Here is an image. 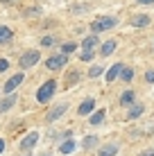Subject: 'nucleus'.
Instances as JSON below:
<instances>
[{
    "instance_id": "nucleus-1",
    "label": "nucleus",
    "mask_w": 154,
    "mask_h": 156,
    "mask_svg": "<svg viewBox=\"0 0 154 156\" xmlns=\"http://www.w3.org/2000/svg\"><path fill=\"white\" fill-rule=\"evenodd\" d=\"M57 86H59V84H57L55 79H48V82H43V86L36 90V102H39V104L50 102L52 95H55V90H57Z\"/></svg>"
},
{
    "instance_id": "nucleus-2",
    "label": "nucleus",
    "mask_w": 154,
    "mask_h": 156,
    "mask_svg": "<svg viewBox=\"0 0 154 156\" xmlns=\"http://www.w3.org/2000/svg\"><path fill=\"white\" fill-rule=\"evenodd\" d=\"M116 25H118V18H113V16H100V18H95L91 23V32L100 34V32H107L111 27H116Z\"/></svg>"
},
{
    "instance_id": "nucleus-3",
    "label": "nucleus",
    "mask_w": 154,
    "mask_h": 156,
    "mask_svg": "<svg viewBox=\"0 0 154 156\" xmlns=\"http://www.w3.org/2000/svg\"><path fill=\"white\" fill-rule=\"evenodd\" d=\"M39 131H30V133H25L23 138H20V143H18V149L23 154H27V152H32V149L36 147V143H39Z\"/></svg>"
},
{
    "instance_id": "nucleus-4",
    "label": "nucleus",
    "mask_w": 154,
    "mask_h": 156,
    "mask_svg": "<svg viewBox=\"0 0 154 156\" xmlns=\"http://www.w3.org/2000/svg\"><path fill=\"white\" fill-rule=\"evenodd\" d=\"M66 63H68V55H63V52H57V55L45 59L48 70H61V68H66Z\"/></svg>"
},
{
    "instance_id": "nucleus-5",
    "label": "nucleus",
    "mask_w": 154,
    "mask_h": 156,
    "mask_svg": "<svg viewBox=\"0 0 154 156\" xmlns=\"http://www.w3.org/2000/svg\"><path fill=\"white\" fill-rule=\"evenodd\" d=\"M23 82H25V75H23V73H16V75H12V77L2 84V88H0V90H2L5 95L16 93V88H18V86H23Z\"/></svg>"
},
{
    "instance_id": "nucleus-6",
    "label": "nucleus",
    "mask_w": 154,
    "mask_h": 156,
    "mask_svg": "<svg viewBox=\"0 0 154 156\" xmlns=\"http://www.w3.org/2000/svg\"><path fill=\"white\" fill-rule=\"evenodd\" d=\"M39 59H41V52H39V50H27V52H23V55H20V59H18V66L25 70V68L36 66V63H39Z\"/></svg>"
},
{
    "instance_id": "nucleus-7",
    "label": "nucleus",
    "mask_w": 154,
    "mask_h": 156,
    "mask_svg": "<svg viewBox=\"0 0 154 156\" xmlns=\"http://www.w3.org/2000/svg\"><path fill=\"white\" fill-rule=\"evenodd\" d=\"M68 109H70V106H68V102H61V104H55V106H52V109H50V111L45 113V122H50V125H52V122H57V120H59V118H61V115H63V113L68 111Z\"/></svg>"
},
{
    "instance_id": "nucleus-8",
    "label": "nucleus",
    "mask_w": 154,
    "mask_h": 156,
    "mask_svg": "<svg viewBox=\"0 0 154 156\" xmlns=\"http://www.w3.org/2000/svg\"><path fill=\"white\" fill-rule=\"evenodd\" d=\"M95 48H100L98 34H88V36H84V39H82V50L84 52H93V55H95Z\"/></svg>"
},
{
    "instance_id": "nucleus-9",
    "label": "nucleus",
    "mask_w": 154,
    "mask_h": 156,
    "mask_svg": "<svg viewBox=\"0 0 154 156\" xmlns=\"http://www.w3.org/2000/svg\"><path fill=\"white\" fill-rule=\"evenodd\" d=\"M123 68H125V63H113V66H109L107 70H104V79L111 84V82H116V79L120 77V73H123Z\"/></svg>"
},
{
    "instance_id": "nucleus-10",
    "label": "nucleus",
    "mask_w": 154,
    "mask_h": 156,
    "mask_svg": "<svg viewBox=\"0 0 154 156\" xmlns=\"http://www.w3.org/2000/svg\"><path fill=\"white\" fill-rule=\"evenodd\" d=\"M120 152V143H107L98 149V156H116Z\"/></svg>"
},
{
    "instance_id": "nucleus-11",
    "label": "nucleus",
    "mask_w": 154,
    "mask_h": 156,
    "mask_svg": "<svg viewBox=\"0 0 154 156\" xmlns=\"http://www.w3.org/2000/svg\"><path fill=\"white\" fill-rule=\"evenodd\" d=\"M93 111H95V100H93V98H86L82 104L77 106V113H79V115H91Z\"/></svg>"
},
{
    "instance_id": "nucleus-12",
    "label": "nucleus",
    "mask_w": 154,
    "mask_h": 156,
    "mask_svg": "<svg viewBox=\"0 0 154 156\" xmlns=\"http://www.w3.org/2000/svg\"><path fill=\"white\" fill-rule=\"evenodd\" d=\"M18 102V98H16V93H9V95H5L2 100H0V113H7L9 109Z\"/></svg>"
},
{
    "instance_id": "nucleus-13",
    "label": "nucleus",
    "mask_w": 154,
    "mask_h": 156,
    "mask_svg": "<svg viewBox=\"0 0 154 156\" xmlns=\"http://www.w3.org/2000/svg\"><path fill=\"white\" fill-rule=\"evenodd\" d=\"M104 118H107V111H104V109H95L93 113L88 115V125L98 127V125H102V122H104Z\"/></svg>"
},
{
    "instance_id": "nucleus-14",
    "label": "nucleus",
    "mask_w": 154,
    "mask_h": 156,
    "mask_svg": "<svg viewBox=\"0 0 154 156\" xmlns=\"http://www.w3.org/2000/svg\"><path fill=\"white\" fill-rule=\"evenodd\" d=\"M116 48H118L116 39H109V41H104L102 45H100V55H102V57H109V55H113V52H116Z\"/></svg>"
},
{
    "instance_id": "nucleus-15",
    "label": "nucleus",
    "mask_w": 154,
    "mask_h": 156,
    "mask_svg": "<svg viewBox=\"0 0 154 156\" xmlns=\"http://www.w3.org/2000/svg\"><path fill=\"white\" fill-rule=\"evenodd\" d=\"M136 102V93L131 88H127V90H123V95H120V104L123 106H131Z\"/></svg>"
},
{
    "instance_id": "nucleus-16",
    "label": "nucleus",
    "mask_w": 154,
    "mask_h": 156,
    "mask_svg": "<svg viewBox=\"0 0 154 156\" xmlns=\"http://www.w3.org/2000/svg\"><path fill=\"white\" fill-rule=\"evenodd\" d=\"M150 25V14H136L131 18V27H145Z\"/></svg>"
},
{
    "instance_id": "nucleus-17",
    "label": "nucleus",
    "mask_w": 154,
    "mask_h": 156,
    "mask_svg": "<svg viewBox=\"0 0 154 156\" xmlns=\"http://www.w3.org/2000/svg\"><path fill=\"white\" fill-rule=\"evenodd\" d=\"M75 149H77V140H70V138L59 145V152L61 154H70V152H75Z\"/></svg>"
},
{
    "instance_id": "nucleus-18",
    "label": "nucleus",
    "mask_w": 154,
    "mask_h": 156,
    "mask_svg": "<svg viewBox=\"0 0 154 156\" xmlns=\"http://www.w3.org/2000/svg\"><path fill=\"white\" fill-rule=\"evenodd\" d=\"M143 111H145V106H143V104H136V102H134V104L129 106V113H127V115H129V120H136V118L143 115Z\"/></svg>"
},
{
    "instance_id": "nucleus-19",
    "label": "nucleus",
    "mask_w": 154,
    "mask_h": 156,
    "mask_svg": "<svg viewBox=\"0 0 154 156\" xmlns=\"http://www.w3.org/2000/svg\"><path fill=\"white\" fill-rule=\"evenodd\" d=\"M12 39H14V32L7 25H0V43H9Z\"/></svg>"
},
{
    "instance_id": "nucleus-20",
    "label": "nucleus",
    "mask_w": 154,
    "mask_h": 156,
    "mask_svg": "<svg viewBox=\"0 0 154 156\" xmlns=\"http://www.w3.org/2000/svg\"><path fill=\"white\" fill-rule=\"evenodd\" d=\"M98 140H100V138H98V136H93V133H91V136H84L82 147H84V149H93L95 145H98Z\"/></svg>"
},
{
    "instance_id": "nucleus-21",
    "label": "nucleus",
    "mask_w": 154,
    "mask_h": 156,
    "mask_svg": "<svg viewBox=\"0 0 154 156\" xmlns=\"http://www.w3.org/2000/svg\"><path fill=\"white\" fill-rule=\"evenodd\" d=\"M102 75H104V66H98V63H95V66H91V70H88V77H91V79L102 77Z\"/></svg>"
},
{
    "instance_id": "nucleus-22",
    "label": "nucleus",
    "mask_w": 154,
    "mask_h": 156,
    "mask_svg": "<svg viewBox=\"0 0 154 156\" xmlns=\"http://www.w3.org/2000/svg\"><path fill=\"white\" fill-rule=\"evenodd\" d=\"M120 79L129 84L131 79H134V68H127V66H125V68H123V73H120Z\"/></svg>"
},
{
    "instance_id": "nucleus-23",
    "label": "nucleus",
    "mask_w": 154,
    "mask_h": 156,
    "mask_svg": "<svg viewBox=\"0 0 154 156\" xmlns=\"http://www.w3.org/2000/svg\"><path fill=\"white\" fill-rule=\"evenodd\" d=\"M75 82H79V73H70L63 86H66V88H73V84H75Z\"/></svg>"
},
{
    "instance_id": "nucleus-24",
    "label": "nucleus",
    "mask_w": 154,
    "mask_h": 156,
    "mask_svg": "<svg viewBox=\"0 0 154 156\" xmlns=\"http://www.w3.org/2000/svg\"><path fill=\"white\" fill-rule=\"evenodd\" d=\"M75 50H77V43H63V45H61V52H63V55H73Z\"/></svg>"
},
{
    "instance_id": "nucleus-25",
    "label": "nucleus",
    "mask_w": 154,
    "mask_h": 156,
    "mask_svg": "<svg viewBox=\"0 0 154 156\" xmlns=\"http://www.w3.org/2000/svg\"><path fill=\"white\" fill-rule=\"evenodd\" d=\"M41 45H55V36H43V39H41Z\"/></svg>"
},
{
    "instance_id": "nucleus-26",
    "label": "nucleus",
    "mask_w": 154,
    "mask_h": 156,
    "mask_svg": "<svg viewBox=\"0 0 154 156\" xmlns=\"http://www.w3.org/2000/svg\"><path fill=\"white\" fill-rule=\"evenodd\" d=\"M5 70H9V61L7 59H0V73H5Z\"/></svg>"
},
{
    "instance_id": "nucleus-27",
    "label": "nucleus",
    "mask_w": 154,
    "mask_h": 156,
    "mask_svg": "<svg viewBox=\"0 0 154 156\" xmlns=\"http://www.w3.org/2000/svg\"><path fill=\"white\" fill-rule=\"evenodd\" d=\"M145 82L147 84H154V70H147L145 73Z\"/></svg>"
},
{
    "instance_id": "nucleus-28",
    "label": "nucleus",
    "mask_w": 154,
    "mask_h": 156,
    "mask_svg": "<svg viewBox=\"0 0 154 156\" xmlns=\"http://www.w3.org/2000/svg\"><path fill=\"white\" fill-rule=\"evenodd\" d=\"M79 59H82V61H91V59H93V52H82Z\"/></svg>"
},
{
    "instance_id": "nucleus-29",
    "label": "nucleus",
    "mask_w": 154,
    "mask_h": 156,
    "mask_svg": "<svg viewBox=\"0 0 154 156\" xmlns=\"http://www.w3.org/2000/svg\"><path fill=\"white\" fill-rule=\"evenodd\" d=\"M152 154H154V149H145V152H141L138 156H152Z\"/></svg>"
},
{
    "instance_id": "nucleus-30",
    "label": "nucleus",
    "mask_w": 154,
    "mask_h": 156,
    "mask_svg": "<svg viewBox=\"0 0 154 156\" xmlns=\"http://www.w3.org/2000/svg\"><path fill=\"white\" fill-rule=\"evenodd\" d=\"M5 147H7V143H5V140H2V138H0V154H2V152H5Z\"/></svg>"
},
{
    "instance_id": "nucleus-31",
    "label": "nucleus",
    "mask_w": 154,
    "mask_h": 156,
    "mask_svg": "<svg viewBox=\"0 0 154 156\" xmlns=\"http://www.w3.org/2000/svg\"><path fill=\"white\" fill-rule=\"evenodd\" d=\"M141 5H154V0H138Z\"/></svg>"
},
{
    "instance_id": "nucleus-32",
    "label": "nucleus",
    "mask_w": 154,
    "mask_h": 156,
    "mask_svg": "<svg viewBox=\"0 0 154 156\" xmlns=\"http://www.w3.org/2000/svg\"><path fill=\"white\" fill-rule=\"evenodd\" d=\"M0 2H7V5H9V2H14V0H0Z\"/></svg>"
},
{
    "instance_id": "nucleus-33",
    "label": "nucleus",
    "mask_w": 154,
    "mask_h": 156,
    "mask_svg": "<svg viewBox=\"0 0 154 156\" xmlns=\"http://www.w3.org/2000/svg\"><path fill=\"white\" fill-rule=\"evenodd\" d=\"M39 156H50V154H48V152H43V154H39Z\"/></svg>"
},
{
    "instance_id": "nucleus-34",
    "label": "nucleus",
    "mask_w": 154,
    "mask_h": 156,
    "mask_svg": "<svg viewBox=\"0 0 154 156\" xmlns=\"http://www.w3.org/2000/svg\"><path fill=\"white\" fill-rule=\"evenodd\" d=\"M23 156H30V154H23Z\"/></svg>"
},
{
    "instance_id": "nucleus-35",
    "label": "nucleus",
    "mask_w": 154,
    "mask_h": 156,
    "mask_svg": "<svg viewBox=\"0 0 154 156\" xmlns=\"http://www.w3.org/2000/svg\"><path fill=\"white\" fill-rule=\"evenodd\" d=\"M152 156H154V154H152Z\"/></svg>"
}]
</instances>
